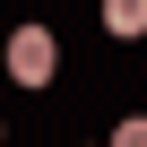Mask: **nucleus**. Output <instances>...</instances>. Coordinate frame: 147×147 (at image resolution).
<instances>
[{
	"mask_svg": "<svg viewBox=\"0 0 147 147\" xmlns=\"http://www.w3.org/2000/svg\"><path fill=\"white\" fill-rule=\"evenodd\" d=\"M9 78H18V87H43V78H52V35H43V26H18V35H9Z\"/></svg>",
	"mask_w": 147,
	"mask_h": 147,
	"instance_id": "f257e3e1",
	"label": "nucleus"
},
{
	"mask_svg": "<svg viewBox=\"0 0 147 147\" xmlns=\"http://www.w3.org/2000/svg\"><path fill=\"white\" fill-rule=\"evenodd\" d=\"M104 35H147V0H104Z\"/></svg>",
	"mask_w": 147,
	"mask_h": 147,
	"instance_id": "f03ea898",
	"label": "nucleus"
}]
</instances>
